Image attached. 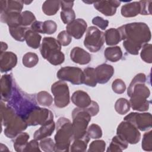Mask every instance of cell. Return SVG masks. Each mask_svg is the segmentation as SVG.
I'll use <instances>...</instances> for the list:
<instances>
[{"mask_svg": "<svg viewBox=\"0 0 152 152\" xmlns=\"http://www.w3.org/2000/svg\"><path fill=\"white\" fill-rule=\"evenodd\" d=\"M120 32L123 46L131 55H137L142 46L151 40V31L145 23H128L118 28Z\"/></svg>", "mask_w": 152, "mask_h": 152, "instance_id": "cell-1", "label": "cell"}, {"mask_svg": "<svg viewBox=\"0 0 152 152\" xmlns=\"http://www.w3.org/2000/svg\"><path fill=\"white\" fill-rule=\"evenodd\" d=\"M145 75L139 73L134 77L128 88L127 94L130 97V106L134 110L144 112L149 108L150 102L147 98L150 95V91L145 84Z\"/></svg>", "mask_w": 152, "mask_h": 152, "instance_id": "cell-2", "label": "cell"}, {"mask_svg": "<svg viewBox=\"0 0 152 152\" xmlns=\"http://www.w3.org/2000/svg\"><path fill=\"white\" fill-rule=\"evenodd\" d=\"M5 102L11 106L16 113L24 119L28 113L37 106L34 99L21 91L15 85V83L10 97Z\"/></svg>", "mask_w": 152, "mask_h": 152, "instance_id": "cell-3", "label": "cell"}, {"mask_svg": "<svg viewBox=\"0 0 152 152\" xmlns=\"http://www.w3.org/2000/svg\"><path fill=\"white\" fill-rule=\"evenodd\" d=\"M56 133L55 135V151H69L73 140L72 124L67 118L61 117L56 124Z\"/></svg>", "mask_w": 152, "mask_h": 152, "instance_id": "cell-4", "label": "cell"}, {"mask_svg": "<svg viewBox=\"0 0 152 152\" xmlns=\"http://www.w3.org/2000/svg\"><path fill=\"white\" fill-rule=\"evenodd\" d=\"M42 57L53 65H59L65 61V55L61 51V45L52 37H45L40 48Z\"/></svg>", "mask_w": 152, "mask_h": 152, "instance_id": "cell-5", "label": "cell"}, {"mask_svg": "<svg viewBox=\"0 0 152 152\" xmlns=\"http://www.w3.org/2000/svg\"><path fill=\"white\" fill-rule=\"evenodd\" d=\"M73 140L86 137L91 116L86 108H75L72 112Z\"/></svg>", "mask_w": 152, "mask_h": 152, "instance_id": "cell-6", "label": "cell"}, {"mask_svg": "<svg viewBox=\"0 0 152 152\" xmlns=\"http://www.w3.org/2000/svg\"><path fill=\"white\" fill-rule=\"evenodd\" d=\"M104 42V33L94 26L87 28V33L84 40V46L91 52L100 50Z\"/></svg>", "mask_w": 152, "mask_h": 152, "instance_id": "cell-7", "label": "cell"}, {"mask_svg": "<svg viewBox=\"0 0 152 152\" xmlns=\"http://www.w3.org/2000/svg\"><path fill=\"white\" fill-rule=\"evenodd\" d=\"M116 135L131 144H137L141 138L139 129L134 124L126 121L121 122L118 126Z\"/></svg>", "mask_w": 152, "mask_h": 152, "instance_id": "cell-8", "label": "cell"}, {"mask_svg": "<svg viewBox=\"0 0 152 152\" xmlns=\"http://www.w3.org/2000/svg\"><path fill=\"white\" fill-rule=\"evenodd\" d=\"M51 91L54 96L55 104L57 107L63 108L70 102L69 90L68 84L64 81H58L51 86Z\"/></svg>", "mask_w": 152, "mask_h": 152, "instance_id": "cell-9", "label": "cell"}, {"mask_svg": "<svg viewBox=\"0 0 152 152\" xmlns=\"http://www.w3.org/2000/svg\"><path fill=\"white\" fill-rule=\"evenodd\" d=\"M53 113L46 108L36 106L33 108L25 118L28 126L43 125L53 121Z\"/></svg>", "mask_w": 152, "mask_h": 152, "instance_id": "cell-10", "label": "cell"}, {"mask_svg": "<svg viewBox=\"0 0 152 152\" xmlns=\"http://www.w3.org/2000/svg\"><path fill=\"white\" fill-rule=\"evenodd\" d=\"M56 76L61 81H66L74 85L84 84V74L81 69L75 66H64L60 68Z\"/></svg>", "mask_w": 152, "mask_h": 152, "instance_id": "cell-11", "label": "cell"}, {"mask_svg": "<svg viewBox=\"0 0 152 152\" xmlns=\"http://www.w3.org/2000/svg\"><path fill=\"white\" fill-rule=\"evenodd\" d=\"M124 120L130 122L142 131H147L151 128V115L150 113L131 112L125 116Z\"/></svg>", "mask_w": 152, "mask_h": 152, "instance_id": "cell-12", "label": "cell"}, {"mask_svg": "<svg viewBox=\"0 0 152 152\" xmlns=\"http://www.w3.org/2000/svg\"><path fill=\"white\" fill-rule=\"evenodd\" d=\"M28 125L25 119L16 114L4 129V134L9 138H14L18 134L26 129Z\"/></svg>", "mask_w": 152, "mask_h": 152, "instance_id": "cell-13", "label": "cell"}, {"mask_svg": "<svg viewBox=\"0 0 152 152\" xmlns=\"http://www.w3.org/2000/svg\"><path fill=\"white\" fill-rule=\"evenodd\" d=\"M87 27V24L84 20L77 18L66 25V31L71 37L80 39L83 36Z\"/></svg>", "mask_w": 152, "mask_h": 152, "instance_id": "cell-14", "label": "cell"}, {"mask_svg": "<svg viewBox=\"0 0 152 152\" xmlns=\"http://www.w3.org/2000/svg\"><path fill=\"white\" fill-rule=\"evenodd\" d=\"M121 2L119 1H100L93 4L94 7L105 16H112L115 14Z\"/></svg>", "mask_w": 152, "mask_h": 152, "instance_id": "cell-15", "label": "cell"}, {"mask_svg": "<svg viewBox=\"0 0 152 152\" xmlns=\"http://www.w3.org/2000/svg\"><path fill=\"white\" fill-rule=\"evenodd\" d=\"M94 69L97 83L101 84L107 83L114 74L113 67L107 64H102Z\"/></svg>", "mask_w": 152, "mask_h": 152, "instance_id": "cell-16", "label": "cell"}, {"mask_svg": "<svg viewBox=\"0 0 152 152\" xmlns=\"http://www.w3.org/2000/svg\"><path fill=\"white\" fill-rule=\"evenodd\" d=\"M17 64V56L12 52H4L0 56V69L2 73L11 71Z\"/></svg>", "mask_w": 152, "mask_h": 152, "instance_id": "cell-17", "label": "cell"}, {"mask_svg": "<svg viewBox=\"0 0 152 152\" xmlns=\"http://www.w3.org/2000/svg\"><path fill=\"white\" fill-rule=\"evenodd\" d=\"M15 82L13 81L11 74H5L1 78V100L7 102L10 97Z\"/></svg>", "mask_w": 152, "mask_h": 152, "instance_id": "cell-18", "label": "cell"}, {"mask_svg": "<svg viewBox=\"0 0 152 152\" xmlns=\"http://www.w3.org/2000/svg\"><path fill=\"white\" fill-rule=\"evenodd\" d=\"M70 58L74 62L79 65L88 64L91 59L90 54L80 47H74L71 50Z\"/></svg>", "mask_w": 152, "mask_h": 152, "instance_id": "cell-19", "label": "cell"}, {"mask_svg": "<svg viewBox=\"0 0 152 152\" xmlns=\"http://www.w3.org/2000/svg\"><path fill=\"white\" fill-rule=\"evenodd\" d=\"M72 102L80 108H86L91 103V100L89 95L83 90H77L71 96Z\"/></svg>", "mask_w": 152, "mask_h": 152, "instance_id": "cell-20", "label": "cell"}, {"mask_svg": "<svg viewBox=\"0 0 152 152\" xmlns=\"http://www.w3.org/2000/svg\"><path fill=\"white\" fill-rule=\"evenodd\" d=\"M23 1H0L1 14L11 12H21L23 8Z\"/></svg>", "mask_w": 152, "mask_h": 152, "instance_id": "cell-21", "label": "cell"}, {"mask_svg": "<svg viewBox=\"0 0 152 152\" xmlns=\"http://www.w3.org/2000/svg\"><path fill=\"white\" fill-rule=\"evenodd\" d=\"M1 21L6 23L9 28L21 26V15L20 12H11L1 14Z\"/></svg>", "mask_w": 152, "mask_h": 152, "instance_id": "cell-22", "label": "cell"}, {"mask_svg": "<svg viewBox=\"0 0 152 152\" xmlns=\"http://www.w3.org/2000/svg\"><path fill=\"white\" fill-rule=\"evenodd\" d=\"M55 127L56 125L53 121L48 122L42 125L39 129L34 132L33 135L34 139L38 141L50 136L53 132Z\"/></svg>", "mask_w": 152, "mask_h": 152, "instance_id": "cell-23", "label": "cell"}, {"mask_svg": "<svg viewBox=\"0 0 152 152\" xmlns=\"http://www.w3.org/2000/svg\"><path fill=\"white\" fill-rule=\"evenodd\" d=\"M14 109L6 102L1 101V116L2 126L5 127L16 115Z\"/></svg>", "mask_w": 152, "mask_h": 152, "instance_id": "cell-24", "label": "cell"}, {"mask_svg": "<svg viewBox=\"0 0 152 152\" xmlns=\"http://www.w3.org/2000/svg\"><path fill=\"white\" fill-rule=\"evenodd\" d=\"M141 6L137 1L127 3L121 7V12L124 17H134L138 14H140Z\"/></svg>", "mask_w": 152, "mask_h": 152, "instance_id": "cell-25", "label": "cell"}, {"mask_svg": "<svg viewBox=\"0 0 152 152\" xmlns=\"http://www.w3.org/2000/svg\"><path fill=\"white\" fill-rule=\"evenodd\" d=\"M104 36L106 44L108 46H115L122 40L120 32L118 28H110L106 30Z\"/></svg>", "mask_w": 152, "mask_h": 152, "instance_id": "cell-26", "label": "cell"}, {"mask_svg": "<svg viewBox=\"0 0 152 152\" xmlns=\"http://www.w3.org/2000/svg\"><path fill=\"white\" fill-rule=\"evenodd\" d=\"M42 36L38 33H36L32 30L31 28H28L25 34V40L27 45L33 48L37 49L40 43Z\"/></svg>", "mask_w": 152, "mask_h": 152, "instance_id": "cell-27", "label": "cell"}, {"mask_svg": "<svg viewBox=\"0 0 152 152\" xmlns=\"http://www.w3.org/2000/svg\"><path fill=\"white\" fill-rule=\"evenodd\" d=\"M122 52L118 46L107 47L104 50V55L105 58L110 62H116L119 61L122 57Z\"/></svg>", "mask_w": 152, "mask_h": 152, "instance_id": "cell-28", "label": "cell"}, {"mask_svg": "<svg viewBox=\"0 0 152 152\" xmlns=\"http://www.w3.org/2000/svg\"><path fill=\"white\" fill-rule=\"evenodd\" d=\"M128 143L122 139L117 135L114 136L111 141V142L107 149V152L122 151L127 148Z\"/></svg>", "mask_w": 152, "mask_h": 152, "instance_id": "cell-29", "label": "cell"}, {"mask_svg": "<svg viewBox=\"0 0 152 152\" xmlns=\"http://www.w3.org/2000/svg\"><path fill=\"white\" fill-rule=\"evenodd\" d=\"M30 138L29 135L27 132H21L14 138L13 146L16 151H23Z\"/></svg>", "mask_w": 152, "mask_h": 152, "instance_id": "cell-30", "label": "cell"}, {"mask_svg": "<svg viewBox=\"0 0 152 152\" xmlns=\"http://www.w3.org/2000/svg\"><path fill=\"white\" fill-rule=\"evenodd\" d=\"M61 1H46L42 5V11L47 15H53L59 10Z\"/></svg>", "mask_w": 152, "mask_h": 152, "instance_id": "cell-31", "label": "cell"}, {"mask_svg": "<svg viewBox=\"0 0 152 152\" xmlns=\"http://www.w3.org/2000/svg\"><path fill=\"white\" fill-rule=\"evenodd\" d=\"M90 137L87 135L86 137L81 138L73 140L72 144L70 145L69 151H86L88 142L90 141Z\"/></svg>", "mask_w": 152, "mask_h": 152, "instance_id": "cell-32", "label": "cell"}, {"mask_svg": "<svg viewBox=\"0 0 152 152\" xmlns=\"http://www.w3.org/2000/svg\"><path fill=\"white\" fill-rule=\"evenodd\" d=\"M84 84L90 87H96L97 81L95 75V69L92 67H87L83 71Z\"/></svg>", "mask_w": 152, "mask_h": 152, "instance_id": "cell-33", "label": "cell"}, {"mask_svg": "<svg viewBox=\"0 0 152 152\" xmlns=\"http://www.w3.org/2000/svg\"><path fill=\"white\" fill-rule=\"evenodd\" d=\"M28 29L27 27L22 26L15 27L9 28V31L11 36L16 40L19 42H23L25 40V34L27 30Z\"/></svg>", "mask_w": 152, "mask_h": 152, "instance_id": "cell-34", "label": "cell"}, {"mask_svg": "<svg viewBox=\"0 0 152 152\" xmlns=\"http://www.w3.org/2000/svg\"><path fill=\"white\" fill-rule=\"evenodd\" d=\"M129 102L125 98H119L115 104V109L120 115H125L130 110Z\"/></svg>", "mask_w": 152, "mask_h": 152, "instance_id": "cell-35", "label": "cell"}, {"mask_svg": "<svg viewBox=\"0 0 152 152\" xmlns=\"http://www.w3.org/2000/svg\"><path fill=\"white\" fill-rule=\"evenodd\" d=\"M22 62L27 68H33L39 62V57L37 54L33 52H27L24 55Z\"/></svg>", "mask_w": 152, "mask_h": 152, "instance_id": "cell-36", "label": "cell"}, {"mask_svg": "<svg viewBox=\"0 0 152 152\" xmlns=\"http://www.w3.org/2000/svg\"><path fill=\"white\" fill-rule=\"evenodd\" d=\"M37 101L39 104L43 106L49 107L52 104L53 99L48 92L42 91L37 94Z\"/></svg>", "mask_w": 152, "mask_h": 152, "instance_id": "cell-37", "label": "cell"}, {"mask_svg": "<svg viewBox=\"0 0 152 152\" xmlns=\"http://www.w3.org/2000/svg\"><path fill=\"white\" fill-rule=\"evenodd\" d=\"M141 58L145 62L151 64L152 62V45L150 43H146L142 47L140 53Z\"/></svg>", "mask_w": 152, "mask_h": 152, "instance_id": "cell-38", "label": "cell"}, {"mask_svg": "<svg viewBox=\"0 0 152 152\" xmlns=\"http://www.w3.org/2000/svg\"><path fill=\"white\" fill-rule=\"evenodd\" d=\"M87 134L90 138L98 139L102 137V130L99 125L96 124H93L87 128Z\"/></svg>", "mask_w": 152, "mask_h": 152, "instance_id": "cell-39", "label": "cell"}, {"mask_svg": "<svg viewBox=\"0 0 152 152\" xmlns=\"http://www.w3.org/2000/svg\"><path fill=\"white\" fill-rule=\"evenodd\" d=\"M61 20L64 24H69L75 19V14L72 8L61 10L60 13Z\"/></svg>", "mask_w": 152, "mask_h": 152, "instance_id": "cell-40", "label": "cell"}, {"mask_svg": "<svg viewBox=\"0 0 152 152\" xmlns=\"http://www.w3.org/2000/svg\"><path fill=\"white\" fill-rule=\"evenodd\" d=\"M21 26L27 27L31 25L36 21V17L34 14L30 11H24L21 13Z\"/></svg>", "mask_w": 152, "mask_h": 152, "instance_id": "cell-41", "label": "cell"}, {"mask_svg": "<svg viewBox=\"0 0 152 152\" xmlns=\"http://www.w3.org/2000/svg\"><path fill=\"white\" fill-rule=\"evenodd\" d=\"M55 145L53 140L50 138H45L41 140L39 145L42 150L45 152L55 151Z\"/></svg>", "mask_w": 152, "mask_h": 152, "instance_id": "cell-42", "label": "cell"}, {"mask_svg": "<svg viewBox=\"0 0 152 152\" xmlns=\"http://www.w3.org/2000/svg\"><path fill=\"white\" fill-rule=\"evenodd\" d=\"M57 29L56 23L52 20H46L43 22L42 33L51 34H53Z\"/></svg>", "mask_w": 152, "mask_h": 152, "instance_id": "cell-43", "label": "cell"}, {"mask_svg": "<svg viewBox=\"0 0 152 152\" xmlns=\"http://www.w3.org/2000/svg\"><path fill=\"white\" fill-rule=\"evenodd\" d=\"M141 146L144 151H151L152 150V131L150 130L144 134Z\"/></svg>", "mask_w": 152, "mask_h": 152, "instance_id": "cell-44", "label": "cell"}, {"mask_svg": "<svg viewBox=\"0 0 152 152\" xmlns=\"http://www.w3.org/2000/svg\"><path fill=\"white\" fill-rule=\"evenodd\" d=\"M106 147V142L102 140H97L93 141L91 142L89 145V148L88 151H97V152H102L105 150Z\"/></svg>", "mask_w": 152, "mask_h": 152, "instance_id": "cell-45", "label": "cell"}, {"mask_svg": "<svg viewBox=\"0 0 152 152\" xmlns=\"http://www.w3.org/2000/svg\"><path fill=\"white\" fill-rule=\"evenodd\" d=\"M112 88L115 93L121 94L125 92L126 90V85L122 80L116 78L112 84Z\"/></svg>", "mask_w": 152, "mask_h": 152, "instance_id": "cell-46", "label": "cell"}, {"mask_svg": "<svg viewBox=\"0 0 152 152\" xmlns=\"http://www.w3.org/2000/svg\"><path fill=\"white\" fill-rule=\"evenodd\" d=\"M57 40L61 46H66L70 44L72 41V37L65 30L61 31L57 37Z\"/></svg>", "mask_w": 152, "mask_h": 152, "instance_id": "cell-47", "label": "cell"}, {"mask_svg": "<svg viewBox=\"0 0 152 152\" xmlns=\"http://www.w3.org/2000/svg\"><path fill=\"white\" fill-rule=\"evenodd\" d=\"M141 6L140 14L141 15H151V1H140Z\"/></svg>", "mask_w": 152, "mask_h": 152, "instance_id": "cell-48", "label": "cell"}, {"mask_svg": "<svg viewBox=\"0 0 152 152\" xmlns=\"http://www.w3.org/2000/svg\"><path fill=\"white\" fill-rule=\"evenodd\" d=\"M92 23L102 30H105L109 25V21L103 19L101 17L97 16L93 18Z\"/></svg>", "mask_w": 152, "mask_h": 152, "instance_id": "cell-49", "label": "cell"}, {"mask_svg": "<svg viewBox=\"0 0 152 152\" xmlns=\"http://www.w3.org/2000/svg\"><path fill=\"white\" fill-rule=\"evenodd\" d=\"M23 151H40L37 140L34 139L27 142Z\"/></svg>", "mask_w": 152, "mask_h": 152, "instance_id": "cell-50", "label": "cell"}, {"mask_svg": "<svg viewBox=\"0 0 152 152\" xmlns=\"http://www.w3.org/2000/svg\"><path fill=\"white\" fill-rule=\"evenodd\" d=\"M86 109L89 112V113H90L91 116H96L99 111V106L98 103L97 102H96L94 101H92V100H91L90 104L87 107H86Z\"/></svg>", "mask_w": 152, "mask_h": 152, "instance_id": "cell-51", "label": "cell"}, {"mask_svg": "<svg viewBox=\"0 0 152 152\" xmlns=\"http://www.w3.org/2000/svg\"><path fill=\"white\" fill-rule=\"evenodd\" d=\"M42 24H43V22L36 20L31 25L30 28L36 33H42Z\"/></svg>", "mask_w": 152, "mask_h": 152, "instance_id": "cell-52", "label": "cell"}, {"mask_svg": "<svg viewBox=\"0 0 152 152\" xmlns=\"http://www.w3.org/2000/svg\"><path fill=\"white\" fill-rule=\"evenodd\" d=\"M61 10H66V9H71L72 8V7L74 5V1H70V2H67V1H61Z\"/></svg>", "mask_w": 152, "mask_h": 152, "instance_id": "cell-53", "label": "cell"}, {"mask_svg": "<svg viewBox=\"0 0 152 152\" xmlns=\"http://www.w3.org/2000/svg\"><path fill=\"white\" fill-rule=\"evenodd\" d=\"M8 48V45L3 42H1V53H2L4 52H5V50L7 49Z\"/></svg>", "mask_w": 152, "mask_h": 152, "instance_id": "cell-54", "label": "cell"}, {"mask_svg": "<svg viewBox=\"0 0 152 152\" xmlns=\"http://www.w3.org/2000/svg\"><path fill=\"white\" fill-rule=\"evenodd\" d=\"M23 2H24V4H26V5H28V4H30V3H31L32 1H30V2H28V1H23Z\"/></svg>", "mask_w": 152, "mask_h": 152, "instance_id": "cell-55", "label": "cell"}]
</instances>
